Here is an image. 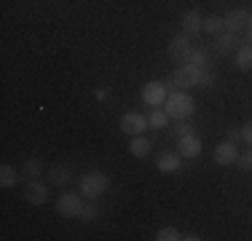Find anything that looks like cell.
<instances>
[{"instance_id":"obj_5","label":"cell","mask_w":252,"mask_h":241,"mask_svg":"<svg viewBox=\"0 0 252 241\" xmlns=\"http://www.w3.org/2000/svg\"><path fill=\"white\" fill-rule=\"evenodd\" d=\"M190 51H193V46H190V35H185V32H180L177 38L169 43V57H172V62L185 64V62H188V57H190Z\"/></svg>"},{"instance_id":"obj_25","label":"cell","mask_w":252,"mask_h":241,"mask_svg":"<svg viewBox=\"0 0 252 241\" xmlns=\"http://www.w3.org/2000/svg\"><path fill=\"white\" fill-rule=\"evenodd\" d=\"M236 166H239V172H252V148L244 150V153H239Z\"/></svg>"},{"instance_id":"obj_4","label":"cell","mask_w":252,"mask_h":241,"mask_svg":"<svg viewBox=\"0 0 252 241\" xmlns=\"http://www.w3.org/2000/svg\"><path fill=\"white\" fill-rule=\"evenodd\" d=\"M148 126H151V120L142 116V113H126V116L121 118V129H124V134H129V137L145 134Z\"/></svg>"},{"instance_id":"obj_10","label":"cell","mask_w":252,"mask_h":241,"mask_svg":"<svg viewBox=\"0 0 252 241\" xmlns=\"http://www.w3.org/2000/svg\"><path fill=\"white\" fill-rule=\"evenodd\" d=\"M223 19H225L228 32H242V30H247V24H250V11L247 8H233V11H228Z\"/></svg>"},{"instance_id":"obj_17","label":"cell","mask_w":252,"mask_h":241,"mask_svg":"<svg viewBox=\"0 0 252 241\" xmlns=\"http://www.w3.org/2000/svg\"><path fill=\"white\" fill-rule=\"evenodd\" d=\"M129 150H131V155H134V158H145L148 153H151V140H145V137H134V140H131V145H129Z\"/></svg>"},{"instance_id":"obj_9","label":"cell","mask_w":252,"mask_h":241,"mask_svg":"<svg viewBox=\"0 0 252 241\" xmlns=\"http://www.w3.org/2000/svg\"><path fill=\"white\" fill-rule=\"evenodd\" d=\"M236 158H239L236 142L225 140V142H220L218 148H215V164L218 166H231V164H236Z\"/></svg>"},{"instance_id":"obj_6","label":"cell","mask_w":252,"mask_h":241,"mask_svg":"<svg viewBox=\"0 0 252 241\" xmlns=\"http://www.w3.org/2000/svg\"><path fill=\"white\" fill-rule=\"evenodd\" d=\"M81 209H83V201H81V196H78V193H64V196H59L57 214H62V217H78V214H81Z\"/></svg>"},{"instance_id":"obj_19","label":"cell","mask_w":252,"mask_h":241,"mask_svg":"<svg viewBox=\"0 0 252 241\" xmlns=\"http://www.w3.org/2000/svg\"><path fill=\"white\" fill-rule=\"evenodd\" d=\"M153 129H166V120H169V113L164 110V107H153V113L148 116Z\"/></svg>"},{"instance_id":"obj_13","label":"cell","mask_w":252,"mask_h":241,"mask_svg":"<svg viewBox=\"0 0 252 241\" xmlns=\"http://www.w3.org/2000/svg\"><path fill=\"white\" fill-rule=\"evenodd\" d=\"M239 46H242V38H239V32H220L218 40H215V48H218V54H231V51H236Z\"/></svg>"},{"instance_id":"obj_23","label":"cell","mask_w":252,"mask_h":241,"mask_svg":"<svg viewBox=\"0 0 252 241\" xmlns=\"http://www.w3.org/2000/svg\"><path fill=\"white\" fill-rule=\"evenodd\" d=\"M177 239H183V233H180L177 228H172V225L161 228V231L156 233V241H177Z\"/></svg>"},{"instance_id":"obj_21","label":"cell","mask_w":252,"mask_h":241,"mask_svg":"<svg viewBox=\"0 0 252 241\" xmlns=\"http://www.w3.org/2000/svg\"><path fill=\"white\" fill-rule=\"evenodd\" d=\"M97 212H99L97 201H89V204H83V209H81V214H78V220H81V222H94V220H97Z\"/></svg>"},{"instance_id":"obj_30","label":"cell","mask_w":252,"mask_h":241,"mask_svg":"<svg viewBox=\"0 0 252 241\" xmlns=\"http://www.w3.org/2000/svg\"><path fill=\"white\" fill-rule=\"evenodd\" d=\"M244 43H250V46H252V16H250V24H247V30H244Z\"/></svg>"},{"instance_id":"obj_24","label":"cell","mask_w":252,"mask_h":241,"mask_svg":"<svg viewBox=\"0 0 252 241\" xmlns=\"http://www.w3.org/2000/svg\"><path fill=\"white\" fill-rule=\"evenodd\" d=\"M188 64H196V67H207V51L204 48H193L188 57Z\"/></svg>"},{"instance_id":"obj_2","label":"cell","mask_w":252,"mask_h":241,"mask_svg":"<svg viewBox=\"0 0 252 241\" xmlns=\"http://www.w3.org/2000/svg\"><path fill=\"white\" fill-rule=\"evenodd\" d=\"M107 188H110V177L105 172H86L81 177V196L89 201H97Z\"/></svg>"},{"instance_id":"obj_11","label":"cell","mask_w":252,"mask_h":241,"mask_svg":"<svg viewBox=\"0 0 252 241\" xmlns=\"http://www.w3.org/2000/svg\"><path fill=\"white\" fill-rule=\"evenodd\" d=\"M180 164H183V155L172 153V150H164V153L156 155V166H158V172L172 174V172H177V169H180Z\"/></svg>"},{"instance_id":"obj_20","label":"cell","mask_w":252,"mask_h":241,"mask_svg":"<svg viewBox=\"0 0 252 241\" xmlns=\"http://www.w3.org/2000/svg\"><path fill=\"white\" fill-rule=\"evenodd\" d=\"M225 27V19L223 16H207L204 19V32H212V35H220Z\"/></svg>"},{"instance_id":"obj_29","label":"cell","mask_w":252,"mask_h":241,"mask_svg":"<svg viewBox=\"0 0 252 241\" xmlns=\"http://www.w3.org/2000/svg\"><path fill=\"white\" fill-rule=\"evenodd\" d=\"M228 140L239 142V140H242V129H231V131H228Z\"/></svg>"},{"instance_id":"obj_22","label":"cell","mask_w":252,"mask_h":241,"mask_svg":"<svg viewBox=\"0 0 252 241\" xmlns=\"http://www.w3.org/2000/svg\"><path fill=\"white\" fill-rule=\"evenodd\" d=\"M25 174H27L30 180L40 177V174H43V161H40V158H30L27 164H25Z\"/></svg>"},{"instance_id":"obj_12","label":"cell","mask_w":252,"mask_h":241,"mask_svg":"<svg viewBox=\"0 0 252 241\" xmlns=\"http://www.w3.org/2000/svg\"><path fill=\"white\" fill-rule=\"evenodd\" d=\"M177 150L183 158H196L201 153V140L196 134H188V137H180L177 140Z\"/></svg>"},{"instance_id":"obj_28","label":"cell","mask_w":252,"mask_h":241,"mask_svg":"<svg viewBox=\"0 0 252 241\" xmlns=\"http://www.w3.org/2000/svg\"><path fill=\"white\" fill-rule=\"evenodd\" d=\"M242 140L247 142V148H252V120H247V123L242 126Z\"/></svg>"},{"instance_id":"obj_15","label":"cell","mask_w":252,"mask_h":241,"mask_svg":"<svg viewBox=\"0 0 252 241\" xmlns=\"http://www.w3.org/2000/svg\"><path fill=\"white\" fill-rule=\"evenodd\" d=\"M236 67L242 72H252V46L250 43L236 48Z\"/></svg>"},{"instance_id":"obj_14","label":"cell","mask_w":252,"mask_h":241,"mask_svg":"<svg viewBox=\"0 0 252 241\" xmlns=\"http://www.w3.org/2000/svg\"><path fill=\"white\" fill-rule=\"evenodd\" d=\"M180 24H183V32L185 35H196V32H201V30H204V16L199 14V11H188Z\"/></svg>"},{"instance_id":"obj_18","label":"cell","mask_w":252,"mask_h":241,"mask_svg":"<svg viewBox=\"0 0 252 241\" xmlns=\"http://www.w3.org/2000/svg\"><path fill=\"white\" fill-rule=\"evenodd\" d=\"M70 177H73V174H70V169L67 166H59V164L49 172V180H51L54 185H67Z\"/></svg>"},{"instance_id":"obj_3","label":"cell","mask_w":252,"mask_h":241,"mask_svg":"<svg viewBox=\"0 0 252 241\" xmlns=\"http://www.w3.org/2000/svg\"><path fill=\"white\" fill-rule=\"evenodd\" d=\"M201 70L204 67H196V64H180V67L172 72V81L177 83V89H188V86H199L201 81Z\"/></svg>"},{"instance_id":"obj_27","label":"cell","mask_w":252,"mask_h":241,"mask_svg":"<svg viewBox=\"0 0 252 241\" xmlns=\"http://www.w3.org/2000/svg\"><path fill=\"white\" fill-rule=\"evenodd\" d=\"M188 134H193V126L185 123V120H180V123L175 126V137L180 140V137H188Z\"/></svg>"},{"instance_id":"obj_26","label":"cell","mask_w":252,"mask_h":241,"mask_svg":"<svg viewBox=\"0 0 252 241\" xmlns=\"http://www.w3.org/2000/svg\"><path fill=\"white\" fill-rule=\"evenodd\" d=\"M215 86V72L204 67L201 70V81H199V89H212Z\"/></svg>"},{"instance_id":"obj_7","label":"cell","mask_w":252,"mask_h":241,"mask_svg":"<svg viewBox=\"0 0 252 241\" xmlns=\"http://www.w3.org/2000/svg\"><path fill=\"white\" fill-rule=\"evenodd\" d=\"M166 86L161 81H151V83H145V89H142V99L148 102L151 107H161L166 102Z\"/></svg>"},{"instance_id":"obj_8","label":"cell","mask_w":252,"mask_h":241,"mask_svg":"<svg viewBox=\"0 0 252 241\" xmlns=\"http://www.w3.org/2000/svg\"><path fill=\"white\" fill-rule=\"evenodd\" d=\"M25 198L30 204H38V207H43L46 201H49V185L46 182H40L38 177L35 180H30L27 182V188H25Z\"/></svg>"},{"instance_id":"obj_1","label":"cell","mask_w":252,"mask_h":241,"mask_svg":"<svg viewBox=\"0 0 252 241\" xmlns=\"http://www.w3.org/2000/svg\"><path fill=\"white\" fill-rule=\"evenodd\" d=\"M164 105H166L164 110L169 113V118H175V120H185V118H190V116H193V110H196L193 96L185 94V91H175V94H169V96H166Z\"/></svg>"},{"instance_id":"obj_16","label":"cell","mask_w":252,"mask_h":241,"mask_svg":"<svg viewBox=\"0 0 252 241\" xmlns=\"http://www.w3.org/2000/svg\"><path fill=\"white\" fill-rule=\"evenodd\" d=\"M16 182H19V172L8 164L0 166V185H3V188H16Z\"/></svg>"}]
</instances>
